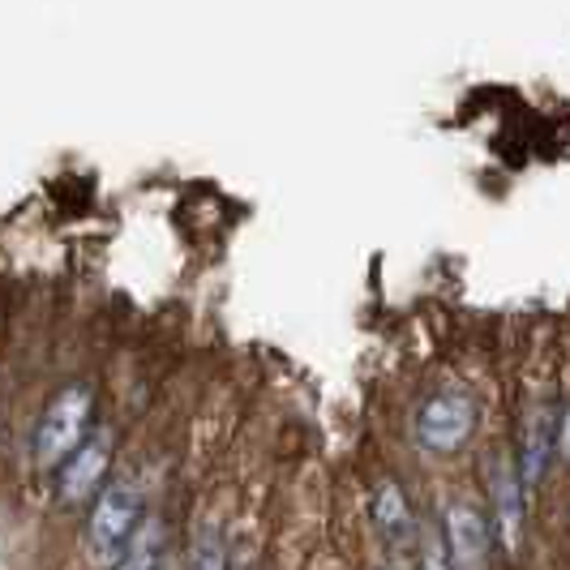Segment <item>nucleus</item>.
Wrapping results in <instances>:
<instances>
[{
	"label": "nucleus",
	"mask_w": 570,
	"mask_h": 570,
	"mask_svg": "<svg viewBox=\"0 0 570 570\" xmlns=\"http://www.w3.org/2000/svg\"><path fill=\"white\" fill-rule=\"evenodd\" d=\"M90 416H95V391L86 382L65 386L57 400L48 403V412L39 416V429H35V463L43 472L60 468L90 438Z\"/></svg>",
	"instance_id": "nucleus-1"
},
{
	"label": "nucleus",
	"mask_w": 570,
	"mask_h": 570,
	"mask_svg": "<svg viewBox=\"0 0 570 570\" xmlns=\"http://www.w3.org/2000/svg\"><path fill=\"white\" fill-rule=\"evenodd\" d=\"M138 532H142V493L120 481L99 489V498L90 502V514H86V544L95 562L112 567Z\"/></svg>",
	"instance_id": "nucleus-2"
},
{
	"label": "nucleus",
	"mask_w": 570,
	"mask_h": 570,
	"mask_svg": "<svg viewBox=\"0 0 570 570\" xmlns=\"http://www.w3.org/2000/svg\"><path fill=\"white\" fill-rule=\"evenodd\" d=\"M562 425H567V407L558 395H537L528 403V416H523V433H519V476L528 493L541 485L549 463L562 446Z\"/></svg>",
	"instance_id": "nucleus-3"
},
{
	"label": "nucleus",
	"mask_w": 570,
	"mask_h": 570,
	"mask_svg": "<svg viewBox=\"0 0 570 570\" xmlns=\"http://www.w3.org/2000/svg\"><path fill=\"white\" fill-rule=\"evenodd\" d=\"M476 433V400L463 391H438L416 412V442L429 455H455Z\"/></svg>",
	"instance_id": "nucleus-4"
},
{
	"label": "nucleus",
	"mask_w": 570,
	"mask_h": 570,
	"mask_svg": "<svg viewBox=\"0 0 570 570\" xmlns=\"http://www.w3.org/2000/svg\"><path fill=\"white\" fill-rule=\"evenodd\" d=\"M442 549L451 570H489L493 553V528L481 507L472 502H451L442 511Z\"/></svg>",
	"instance_id": "nucleus-5"
},
{
	"label": "nucleus",
	"mask_w": 570,
	"mask_h": 570,
	"mask_svg": "<svg viewBox=\"0 0 570 570\" xmlns=\"http://www.w3.org/2000/svg\"><path fill=\"white\" fill-rule=\"evenodd\" d=\"M108 463H112V438H108V429H95L82 446L57 468V498L65 507L95 502L104 481H108Z\"/></svg>",
	"instance_id": "nucleus-6"
},
{
	"label": "nucleus",
	"mask_w": 570,
	"mask_h": 570,
	"mask_svg": "<svg viewBox=\"0 0 570 570\" xmlns=\"http://www.w3.org/2000/svg\"><path fill=\"white\" fill-rule=\"evenodd\" d=\"M489 498H493V532H502L507 541H514L519 523H523V498H528V485L519 476V459H493V468H489Z\"/></svg>",
	"instance_id": "nucleus-7"
},
{
	"label": "nucleus",
	"mask_w": 570,
	"mask_h": 570,
	"mask_svg": "<svg viewBox=\"0 0 570 570\" xmlns=\"http://www.w3.org/2000/svg\"><path fill=\"white\" fill-rule=\"evenodd\" d=\"M373 528L386 544H412L416 541V519H412V502L395 481H382L373 489Z\"/></svg>",
	"instance_id": "nucleus-8"
},
{
	"label": "nucleus",
	"mask_w": 570,
	"mask_h": 570,
	"mask_svg": "<svg viewBox=\"0 0 570 570\" xmlns=\"http://www.w3.org/2000/svg\"><path fill=\"white\" fill-rule=\"evenodd\" d=\"M112 570H164V528L155 519L142 523V532L116 558Z\"/></svg>",
	"instance_id": "nucleus-9"
},
{
	"label": "nucleus",
	"mask_w": 570,
	"mask_h": 570,
	"mask_svg": "<svg viewBox=\"0 0 570 570\" xmlns=\"http://www.w3.org/2000/svg\"><path fill=\"white\" fill-rule=\"evenodd\" d=\"M228 544L219 532H202L194 549H189V570H228Z\"/></svg>",
	"instance_id": "nucleus-10"
},
{
	"label": "nucleus",
	"mask_w": 570,
	"mask_h": 570,
	"mask_svg": "<svg viewBox=\"0 0 570 570\" xmlns=\"http://www.w3.org/2000/svg\"><path fill=\"white\" fill-rule=\"evenodd\" d=\"M425 570H451V562H446V549H429Z\"/></svg>",
	"instance_id": "nucleus-11"
}]
</instances>
